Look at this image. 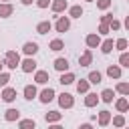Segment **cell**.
<instances>
[{
    "mask_svg": "<svg viewBox=\"0 0 129 129\" xmlns=\"http://www.w3.org/2000/svg\"><path fill=\"white\" fill-rule=\"evenodd\" d=\"M67 8V0H54L52 2V12H62Z\"/></svg>",
    "mask_w": 129,
    "mask_h": 129,
    "instance_id": "cell-19",
    "label": "cell"
},
{
    "mask_svg": "<svg viewBox=\"0 0 129 129\" xmlns=\"http://www.w3.org/2000/svg\"><path fill=\"white\" fill-rule=\"evenodd\" d=\"M113 125H115V127H123V125H125V117H123V115L113 117Z\"/></svg>",
    "mask_w": 129,
    "mask_h": 129,
    "instance_id": "cell-30",
    "label": "cell"
},
{
    "mask_svg": "<svg viewBox=\"0 0 129 129\" xmlns=\"http://www.w3.org/2000/svg\"><path fill=\"white\" fill-rule=\"evenodd\" d=\"M64 48V42L60 40V38H54L52 42H50V50H62Z\"/></svg>",
    "mask_w": 129,
    "mask_h": 129,
    "instance_id": "cell-24",
    "label": "cell"
},
{
    "mask_svg": "<svg viewBox=\"0 0 129 129\" xmlns=\"http://www.w3.org/2000/svg\"><path fill=\"white\" fill-rule=\"evenodd\" d=\"M97 103H99L97 93H87V97H85V107H95Z\"/></svg>",
    "mask_w": 129,
    "mask_h": 129,
    "instance_id": "cell-8",
    "label": "cell"
},
{
    "mask_svg": "<svg viewBox=\"0 0 129 129\" xmlns=\"http://www.w3.org/2000/svg\"><path fill=\"white\" fill-rule=\"evenodd\" d=\"M69 14H71L73 18H81V16H83V8H81V6H71Z\"/></svg>",
    "mask_w": 129,
    "mask_h": 129,
    "instance_id": "cell-23",
    "label": "cell"
},
{
    "mask_svg": "<svg viewBox=\"0 0 129 129\" xmlns=\"http://www.w3.org/2000/svg\"><path fill=\"white\" fill-rule=\"evenodd\" d=\"M109 121H111V113H109V111H101V113H99V125L105 127Z\"/></svg>",
    "mask_w": 129,
    "mask_h": 129,
    "instance_id": "cell-18",
    "label": "cell"
},
{
    "mask_svg": "<svg viewBox=\"0 0 129 129\" xmlns=\"http://www.w3.org/2000/svg\"><path fill=\"white\" fill-rule=\"evenodd\" d=\"M34 97H36V87H34V85H26V87H24V99L32 101Z\"/></svg>",
    "mask_w": 129,
    "mask_h": 129,
    "instance_id": "cell-14",
    "label": "cell"
},
{
    "mask_svg": "<svg viewBox=\"0 0 129 129\" xmlns=\"http://www.w3.org/2000/svg\"><path fill=\"white\" fill-rule=\"evenodd\" d=\"M115 107H117V111H121V113H125L127 109H129V101L125 99V97H121L117 103H115Z\"/></svg>",
    "mask_w": 129,
    "mask_h": 129,
    "instance_id": "cell-16",
    "label": "cell"
},
{
    "mask_svg": "<svg viewBox=\"0 0 129 129\" xmlns=\"http://www.w3.org/2000/svg\"><path fill=\"white\" fill-rule=\"evenodd\" d=\"M109 28H111V30H119V28H121V22H119V20H115V18H113V20H111V22H109Z\"/></svg>",
    "mask_w": 129,
    "mask_h": 129,
    "instance_id": "cell-35",
    "label": "cell"
},
{
    "mask_svg": "<svg viewBox=\"0 0 129 129\" xmlns=\"http://www.w3.org/2000/svg\"><path fill=\"white\" fill-rule=\"evenodd\" d=\"M113 20V14H105V16H101V22H105V24H109Z\"/></svg>",
    "mask_w": 129,
    "mask_h": 129,
    "instance_id": "cell-38",
    "label": "cell"
},
{
    "mask_svg": "<svg viewBox=\"0 0 129 129\" xmlns=\"http://www.w3.org/2000/svg\"><path fill=\"white\" fill-rule=\"evenodd\" d=\"M18 117H20L18 109H8V111H6V115H4V119H6V121H16Z\"/></svg>",
    "mask_w": 129,
    "mask_h": 129,
    "instance_id": "cell-17",
    "label": "cell"
},
{
    "mask_svg": "<svg viewBox=\"0 0 129 129\" xmlns=\"http://www.w3.org/2000/svg\"><path fill=\"white\" fill-rule=\"evenodd\" d=\"M89 83L99 85V83H101V73H99V71H93V73L89 75Z\"/></svg>",
    "mask_w": 129,
    "mask_h": 129,
    "instance_id": "cell-26",
    "label": "cell"
},
{
    "mask_svg": "<svg viewBox=\"0 0 129 129\" xmlns=\"http://www.w3.org/2000/svg\"><path fill=\"white\" fill-rule=\"evenodd\" d=\"M2 99H4L6 103L14 101V99H16V89H10V87H6V89L2 91Z\"/></svg>",
    "mask_w": 129,
    "mask_h": 129,
    "instance_id": "cell-5",
    "label": "cell"
},
{
    "mask_svg": "<svg viewBox=\"0 0 129 129\" xmlns=\"http://www.w3.org/2000/svg\"><path fill=\"white\" fill-rule=\"evenodd\" d=\"M87 44H89L91 48H97V46L101 44V36H99V34H89V36H87Z\"/></svg>",
    "mask_w": 129,
    "mask_h": 129,
    "instance_id": "cell-10",
    "label": "cell"
},
{
    "mask_svg": "<svg viewBox=\"0 0 129 129\" xmlns=\"http://www.w3.org/2000/svg\"><path fill=\"white\" fill-rule=\"evenodd\" d=\"M50 26H52V24H50L48 20H42V22L36 24V32H38V34H46V32L50 30Z\"/></svg>",
    "mask_w": 129,
    "mask_h": 129,
    "instance_id": "cell-9",
    "label": "cell"
},
{
    "mask_svg": "<svg viewBox=\"0 0 129 129\" xmlns=\"http://www.w3.org/2000/svg\"><path fill=\"white\" fill-rule=\"evenodd\" d=\"M34 81H36L38 85H44V83H48V73H46V71H36V75H34Z\"/></svg>",
    "mask_w": 129,
    "mask_h": 129,
    "instance_id": "cell-13",
    "label": "cell"
},
{
    "mask_svg": "<svg viewBox=\"0 0 129 129\" xmlns=\"http://www.w3.org/2000/svg\"><path fill=\"white\" fill-rule=\"evenodd\" d=\"M119 64H121V67H129V54H127L125 50H123V54L119 56Z\"/></svg>",
    "mask_w": 129,
    "mask_h": 129,
    "instance_id": "cell-29",
    "label": "cell"
},
{
    "mask_svg": "<svg viewBox=\"0 0 129 129\" xmlns=\"http://www.w3.org/2000/svg\"><path fill=\"white\" fill-rule=\"evenodd\" d=\"M4 64H6L8 69H16V67L20 64V54H18L16 50H8V52H6V58H4Z\"/></svg>",
    "mask_w": 129,
    "mask_h": 129,
    "instance_id": "cell-1",
    "label": "cell"
},
{
    "mask_svg": "<svg viewBox=\"0 0 129 129\" xmlns=\"http://www.w3.org/2000/svg\"><path fill=\"white\" fill-rule=\"evenodd\" d=\"M22 50H24V54H36V50H38V44L36 42H26L24 46H22Z\"/></svg>",
    "mask_w": 129,
    "mask_h": 129,
    "instance_id": "cell-11",
    "label": "cell"
},
{
    "mask_svg": "<svg viewBox=\"0 0 129 129\" xmlns=\"http://www.w3.org/2000/svg\"><path fill=\"white\" fill-rule=\"evenodd\" d=\"M22 4H32V0H22Z\"/></svg>",
    "mask_w": 129,
    "mask_h": 129,
    "instance_id": "cell-40",
    "label": "cell"
},
{
    "mask_svg": "<svg viewBox=\"0 0 129 129\" xmlns=\"http://www.w3.org/2000/svg\"><path fill=\"white\" fill-rule=\"evenodd\" d=\"M77 91L79 93H87L89 91V81H79L77 83Z\"/></svg>",
    "mask_w": 129,
    "mask_h": 129,
    "instance_id": "cell-28",
    "label": "cell"
},
{
    "mask_svg": "<svg viewBox=\"0 0 129 129\" xmlns=\"http://www.w3.org/2000/svg\"><path fill=\"white\" fill-rule=\"evenodd\" d=\"M107 75H109L111 79H119V77H121V69L113 64V67H109V69H107Z\"/></svg>",
    "mask_w": 129,
    "mask_h": 129,
    "instance_id": "cell-20",
    "label": "cell"
},
{
    "mask_svg": "<svg viewBox=\"0 0 129 129\" xmlns=\"http://www.w3.org/2000/svg\"><path fill=\"white\" fill-rule=\"evenodd\" d=\"M87 2H95V0H87Z\"/></svg>",
    "mask_w": 129,
    "mask_h": 129,
    "instance_id": "cell-42",
    "label": "cell"
},
{
    "mask_svg": "<svg viewBox=\"0 0 129 129\" xmlns=\"http://www.w3.org/2000/svg\"><path fill=\"white\" fill-rule=\"evenodd\" d=\"M54 69L60 71V73L69 71V60H67V58H56V60H54Z\"/></svg>",
    "mask_w": 129,
    "mask_h": 129,
    "instance_id": "cell-12",
    "label": "cell"
},
{
    "mask_svg": "<svg viewBox=\"0 0 129 129\" xmlns=\"http://www.w3.org/2000/svg\"><path fill=\"white\" fill-rule=\"evenodd\" d=\"M60 117H62V113H58V111H48V113L44 115V119H46L48 123H56V121H60Z\"/></svg>",
    "mask_w": 129,
    "mask_h": 129,
    "instance_id": "cell-15",
    "label": "cell"
},
{
    "mask_svg": "<svg viewBox=\"0 0 129 129\" xmlns=\"http://www.w3.org/2000/svg\"><path fill=\"white\" fill-rule=\"evenodd\" d=\"M115 46H117L119 50H125V48H127V40H125V38H119V40L115 42Z\"/></svg>",
    "mask_w": 129,
    "mask_h": 129,
    "instance_id": "cell-34",
    "label": "cell"
},
{
    "mask_svg": "<svg viewBox=\"0 0 129 129\" xmlns=\"http://www.w3.org/2000/svg\"><path fill=\"white\" fill-rule=\"evenodd\" d=\"M73 81H75V75H73V73H64V75L60 77V81H58V83H62V85H71Z\"/></svg>",
    "mask_w": 129,
    "mask_h": 129,
    "instance_id": "cell-27",
    "label": "cell"
},
{
    "mask_svg": "<svg viewBox=\"0 0 129 129\" xmlns=\"http://www.w3.org/2000/svg\"><path fill=\"white\" fill-rule=\"evenodd\" d=\"M117 91L123 93V95H127V93H129V85H127V83H119V85H117Z\"/></svg>",
    "mask_w": 129,
    "mask_h": 129,
    "instance_id": "cell-32",
    "label": "cell"
},
{
    "mask_svg": "<svg viewBox=\"0 0 129 129\" xmlns=\"http://www.w3.org/2000/svg\"><path fill=\"white\" fill-rule=\"evenodd\" d=\"M2 67H4V60H0V71H2Z\"/></svg>",
    "mask_w": 129,
    "mask_h": 129,
    "instance_id": "cell-41",
    "label": "cell"
},
{
    "mask_svg": "<svg viewBox=\"0 0 129 129\" xmlns=\"http://www.w3.org/2000/svg\"><path fill=\"white\" fill-rule=\"evenodd\" d=\"M69 26H71V20H69L67 16H60V18L56 20V30H58V32H67Z\"/></svg>",
    "mask_w": 129,
    "mask_h": 129,
    "instance_id": "cell-3",
    "label": "cell"
},
{
    "mask_svg": "<svg viewBox=\"0 0 129 129\" xmlns=\"http://www.w3.org/2000/svg\"><path fill=\"white\" fill-rule=\"evenodd\" d=\"M99 46H101V50H103V52H111V50H113V40H111V38H107V40H105V42H101Z\"/></svg>",
    "mask_w": 129,
    "mask_h": 129,
    "instance_id": "cell-25",
    "label": "cell"
},
{
    "mask_svg": "<svg viewBox=\"0 0 129 129\" xmlns=\"http://www.w3.org/2000/svg\"><path fill=\"white\" fill-rule=\"evenodd\" d=\"M4 2H6V0H4Z\"/></svg>",
    "mask_w": 129,
    "mask_h": 129,
    "instance_id": "cell-43",
    "label": "cell"
},
{
    "mask_svg": "<svg viewBox=\"0 0 129 129\" xmlns=\"http://www.w3.org/2000/svg\"><path fill=\"white\" fill-rule=\"evenodd\" d=\"M99 32H101V34H109V24L101 22V26H99Z\"/></svg>",
    "mask_w": 129,
    "mask_h": 129,
    "instance_id": "cell-37",
    "label": "cell"
},
{
    "mask_svg": "<svg viewBox=\"0 0 129 129\" xmlns=\"http://www.w3.org/2000/svg\"><path fill=\"white\" fill-rule=\"evenodd\" d=\"M48 2H50V0H36V6H38V8H46Z\"/></svg>",
    "mask_w": 129,
    "mask_h": 129,
    "instance_id": "cell-39",
    "label": "cell"
},
{
    "mask_svg": "<svg viewBox=\"0 0 129 129\" xmlns=\"http://www.w3.org/2000/svg\"><path fill=\"white\" fill-rule=\"evenodd\" d=\"M20 127H22V129H26V127H34V121H32V119H24V121H20Z\"/></svg>",
    "mask_w": 129,
    "mask_h": 129,
    "instance_id": "cell-36",
    "label": "cell"
},
{
    "mask_svg": "<svg viewBox=\"0 0 129 129\" xmlns=\"http://www.w3.org/2000/svg\"><path fill=\"white\" fill-rule=\"evenodd\" d=\"M52 99H54V91H52L50 87H48V89H44V91L40 93V101H42V103H50Z\"/></svg>",
    "mask_w": 129,
    "mask_h": 129,
    "instance_id": "cell-7",
    "label": "cell"
},
{
    "mask_svg": "<svg viewBox=\"0 0 129 129\" xmlns=\"http://www.w3.org/2000/svg\"><path fill=\"white\" fill-rule=\"evenodd\" d=\"M91 60H93V52H91V50H85V52H83V56L79 58V64H81V67H89V64H91Z\"/></svg>",
    "mask_w": 129,
    "mask_h": 129,
    "instance_id": "cell-6",
    "label": "cell"
},
{
    "mask_svg": "<svg viewBox=\"0 0 129 129\" xmlns=\"http://www.w3.org/2000/svg\"><path fill=\"white\" fill-rule=\"evenodd\" d=\"M111 6V0H97V8H101V10H107Z\"/></svg>",
    "mask_w": 129,
    "mask_h": 129,
    "instance_id": "cell-31",
    "label": "cell"
},
{
    "mask_svg": "<svg viewBox=\"0 0 129 129\" xmlns=\"http://www.w3.org/2000/svg\"><path fill=\"white\" fill-rule=\"evenodd\" d=\"M20 67H22L24 73H32V71L36 69V60H34V58H26V60L20 62Z\"/></svg>",
    "mask_w": 129,
    "mask_h": 129,
    "instance_id": "cell-4",
    "label": "cell"
},
{
    "mask_svg": "<svg viewBox=\"0 0 129 129\" xmlns=\"http://www.w3.org/2000/svg\"><path fill=\"white\" fill-rule=\"evenodd\" d=\"M14 12L12 4H0V16H10Z\"/></svg>",
    "mask_w": 129,
    "mask_h": 129,
    "instance_id": "cell-22",
    "label": "cell"
},
{
    "mask_svg": "<svg viewBox=\"0 0 129 129\" xmlns=\"http://www.w3.org/2000/svg\"><path fill=\"white\" fill-rule=\"evenodd\" d=\"M58 105H60L62 109H71V107L75 105L73 95H71V93H62V95H58Z\"/></svg>",
    "mask_w": 129,
    "mask_h": 129,
    "instance_id": "cell-2",
    "label": "cell"
},
{
    "mask_svg": "<svg viewBox=\"0 0 129 129\" xmlns=\"http://www.w3.org/2000/svg\"><path fill=\"white\" fill-rule=\"evenodd\" d=\"M113 97H115V93H113V89H105V91L101 93V99H103L105 103H111V101H113Z\"/></svg>",
    "mask_w": 129,
    "mask_h": 129,
    "instance_id": "cell-21",
    "label": "cell"
},
{
    "mask_svg": "<svg viewBox=\"0 0 129 129\" xmlns=\"http://www.w3.org/2000/svg\"><path fill=\"white\" fill-rule=\"evenodd\" d=\"M8 81H10V75L8 73H0V87H6Z\"/></svg>",
    "mask_w": 129,
    "mask_h": 129,
    "instance_id": "cell-33",
    "label": "cell"
}]
</instances>
